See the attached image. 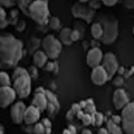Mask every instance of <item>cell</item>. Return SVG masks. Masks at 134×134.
<instances>
[{"instance_id":"obj_1","label":"cell","mask_w":134,"mask_h":134,"mask_svg":"<svg viewBox=\"0 0 134 134\" xmlns=\"http://www.w3.org/2000/svg\"><path fill=\"white\" fill-rule=\"evenodd\" d=\"M23 43L11 35L1 36L0 57L2 66H16L23 56Z\"/></svg>"},{"instance_id":"obj_2","label":"cell","mask_w":134,"mask_h":134,"mask_svg":"<svg viewBox=\"0 0 134 134\" xmlns=\"http://www.w3.org/2000/svg\"><path fill=\"white\" fill-rule=\"evenodd\" d=\"M29 16L38 24H45L49 17V8L46 0H35L29 6Z\"/></svg>"},{"instance_id":"obj_3","label":"cell","mask_w":134,"mask_h":134,"mask_svg":"<svg viewBox=\"0 0 134 134\" xmlns=\"http://www.w3.org/2000/svg\"><path fill=\"white\" fill-rule=\"evenodd\" d=\"M100 25L104 29V35L102 37V41L104 44H112L116 39L119 34V25L114 18L111 17H104L100 20Z\"/></svg>"},{"instance_id":"obj_4","label":"cell","mask_w":134,"mask_h":134,"mask_svg":"<svg viewBox=\"0 0 134 134\" xmlns=\"http://www.w3.org/2000/svg\"><path fill=\"white\" fill-rule=\"evenodd\" d=\"M43 50L47 54L48 58L50 59H56L59 56V54L63 49V44L60 40H58L55 36L48 35L43 39Z\"/></svg>"},{"instance_id":"obj_5","label":"cell","mask_w":134,"mask_h":134,"mask_svg":"<svg viewBox=\"0 0 134 134\" xmlns=\"http://www.w3.org/2000/svg\"><path fill=\"white\" fill-rule=\"evenodd\" d=\"M121 125L124 134H134V102H130L122 110Z\"/></svg>"},{"instance_id":"obj_6","label":"cell","mask_w":134,"mask_h":134,"mask_svg":"<svg viewBox=\"0 0 134 134\" xmlns=\"http://www.w3.org/2000/svg\"><path fill=\"white\" fill-rule=\"evenodd\" d=\"M14 90L17 96L20 98H26L31 92V76L29 74L23 75L14 81Z\"/></svg>"},{"instance_id":"obj_7","label":"cell","mask_w":134,"mask_h":134,"mask_svg":"<svg viewBox=\"0 0 134 134\" xmlns=\"http://www.w3.org/2000/svg\"><path fill=\"white\" fill-rule=\"evenodd\" d=\"M102 66L105 68V70L108 74V77H112L116 74V72L119 70V62L117 58L113 53H106L103 57Z\"/></svg>"},{"instance_id":"obj_8","label":"cell","mask_w":134,"mask_h":134,"mask_svg":"<svg viewBox=\"0 0 134 134\" xmlns=\"http://www.w3.org/2000/svg\"><path fill=\"white\" fill-rule=\"evenodd\" d=\"M17 93L14 90V87L6 86L0 88V106L2 108H6L10 105L11 103H14L16 99Z\"/></svg>"},{"instance_id":"obj_9","label":"cell","mask_w":134,"mask_h":134,"mask_svg":"<svg viewBox=\"0 0 134 134\" xmlns=\"http://www.w3.org/2000/svg\"><path fill=\"white\" fill-rule=\"evenodd\" d=\"M72 11H73V16L74 17H78V18H82L86 21H91L92 18L94 16V10L92 9L91 7H87L83 3H76L73 8H72Z\"/></svg>"},{"instance_id":"obj_10","label":"cell","mask_w":134,"mask_h":134,"mask_svg":"<svg viewBox=\"0 0 134 134\" xmlns=\"http://www.w3.org/2000/svg\"><path fill=\"white\" fill-rule=\"evenodd\" d=\"M108 74L105 70V68L99 65V66H96L92 69V73H91V79L95 85L100 86V85H104L107 81H108Z\"/></svg>"},{"instance_id":"obj_11","label":"cell","mask_w":134,"mask_h":134,"mask_svg":"<svg viewBox=\"0 0 134 134\" xmlns=\"http://www.w3.org/2000/svg\"><path fill=\"white\" fill-rule=\"evenodd\" d=\"M27 106L25 105L23 102H17L11 106L10 110V117L12 120V122L16 124H20L24 122V117H25V112H26Z\"/></svg>"},{"instance_id":"obj_12","label":"cell","mask_w":134,"mask_h":134,"mask_svg":"<svg viewBox=\"0 0 134 134\" xmlns=\"http://www.w3.org/2000/svg\"><path fill=\"white\" fill-rule=\"evenodd\" d=\"M103 52L100 50L98 47H94L92 48L86 56V64L88 65L92 68H94L96 66H99L103 62Z\"/></svg>"},{"instance_id":"obj_13","label":"cell","mask_w":134,"mask_h":134,"mask_svg":"<svg viewBox=\"0 0 134 134\" xmlns=\"http://www.w3.org/2000/svg\"><path fill=\"white\" fill-rule=\"evenodd\" d=\"M113 104L116 110H123V108L130 103V98L127 96V93L122 88H119L113 94Z\"/></svg>"},{"instance_id":"obj_14","label":"cell","mask_w":134,"mask_h":134,"mask_svg":"<svg viewBox=\"0 0 134 134\" xmlns=\"http://www.w3.org/2000/svg\"><path fill=\"white\" fill-rule=\"evenodd\" d=\"M40 110H38L36 106L30 105L26 108V112H25V117H24V122L27 125H31L35 124L39 121L40 119Z\"/></svg>"},{"instance_id":"obj_15","label":"cell","mask_w":134,"mask_h":134,"mask_svg":"<svg viewBox=\"0 0 134 134\" xmlns=\"http://www.w3.org/2000/svg\"><path fill=\"white\" fill-rule=\"evenodd\" d=\"M32 105L36 106L41 112L45 111L46 108H48V98L47 95H46V92H40V93L38 92V93L35 94L32 98Z\"/></svg>"},{"instance_id":"obj_16","label":"cell","mask_w":134,"mask_h":134,"mask_svg":"<svg viewBox=\"0 0 134 134\" xmlns=\"http://www.w3.org/2000/svg\"><path fill=\"white\" fill-rule=\"evenodd\" d=\"M34 132L35 134H50L52 133V123L47 119L41 120L40 123L36 124Z\"/></svg>"},{"instance_id":"obj_17","label":"cell","mask_w":134,"mask_h":134,"mask_svg":"<svg viewBox=\"0 0 134 134\" xmlns=\"http://www.w3.org/2000/svg\"><path fill=\"white\" fill-rule=\"evenodd\" d=\"M47 60H48V56L44 50H37L34 54V64L37 67H44L47 64Z\"/></svg>"},{"instance_id":"obj_18","label":"cell","mask_w":134,"mask_h":134,"mask_svg":"<svg viewBox=\"0 0 134 134\" xmlns=\"http://www.w3.org/2000/svg\"><path fill=\"white\" fill-rule=\"evenodd\" d=\"M59 40L64 45H72L74 41L72 39V29L70 28H63L59 32Z\"/></svg>"},{"instance_id":"obj_19","label":"cell","mask_w":134,"mask_h":134,"mask_svg":"<svg viewBox=\"0 0 134 134\" xmlns=\"http://www.w3.org/2000/svg\"><path fill=\"white\" fill-rule=\"evenodd\" d=\"M91 34L94 39H102L104 35V29L100 23H94L91 26Z\"/></svg>"},{"instance_id":"obj_20","label":"cell","mask_w":134,"mask_h":134,"mask_svg":"<svg viewBox=\"0 0 134 134\" xmlns=\"http://www.w3.org/2000/svg\"><path fill=\"white\" fill-rule=\"evenodd\" d=\"M106 129L108 131V134H123V130L122 126H120V124L114 123L112 120L107 121L106 123Z\"/></svg>"},{"instance_id":"obj_21","label":"cell","mask_w":134,"mask_h":134,"mask_svg":"<svg viewBox=\"0 0 134 134\" xmlns=\"http://www.w3.org/2000/svg\"><path fill=\"white\" fill-rule=\"evenodd\" d=\"M46 95H47V98H48V110L54 111V110H56V108H59L58 100L56 98V96L54 95L52 92L46 91Z\"/></svg>"},{"instance_id":"obj_22","label":"cell","mask_w":134,"mask_h":134,"mask_svg":"<svg viewBox=\"0 0 134 134\" xmlns=\"http://www.w3.org/2000/svg\"><path fill=\"white\" fill-rule=\"evenodd\" d=\"M104 122V115L99 112H95L92 114V125L94 126H100Z\"/></svg>"},{"instance_id":"obj_23","label":"cell","mask_w":134,"mask_h":134,"mask_svg":"<svg viewBox=\"0 0 134 134\" xmlns=\"http://www.w3.org/2000/svg\"><path fill=\"white\" fill-rule=\"evenodd\" d=\"M0 84H1V87L10 86V77L7 73L5 72L0 73Z\"/></svg>"},{"instance_id":"obj_24","label":"cell","mask_w":134,"mask_h":134,"mask_svg":"<svg viewBox=\"0 0 134 134\" xmlns=\"http://www.w3.org/2000/svg\"><path fill=\"white\" fill-rule=\"evenodd\" d=\"M31 3V0H18V5H19V8L21 9L25 14L29 15V6H30Z\"/></svg>"},{"instance_id":"obj_25","label":"cell","mask_w":134,"mask_h":134,"mask_svg":"<svg viewBox=\"0 0 134 134\" xmlns=\"http://www.w3.org/2000/svg\"><path fill=\"white\" fill-rule=\"evenodd\" d=\"M84 110L86 111V113H88V114H94L96 112V108H95V104L92 99H87L86 100V106Z\"/></svg>"},{"instance_id":"obj_26","label":"cell","mask_w":134,"mask_h":134,"mask_svg":"<svg viewBox=\"0 0 134 134\" xmlns=\"http://www.w3.org/2000/svg\"><path fill=\"white\" fill-rule=\"evenodd\" d=\"M26 74H29L27 69L23 68V67H17V68L15 69V72H14V75H12V79L15 81L16 78L23 76V75H26Z\"/></svg>"},{"instance_id":"obj_27","label":"cell","mask_w":134,"mask_h":134,"mask_svg":"<svg viewBox=\"0 0 134 134\" xmlns=\"http://www.w3.org/2000/svg\"><path fill=\"white\" fill-rule=\"evenodd\" d=\"M49 27L53 28V29H58L60 27V20L59 18H57V17H53V18H50L49 20Z\"/></svg>"},{"instance_id":"obj_28","label":"cell","mask_w":134,"mask_h":134,"mask_svg":"<svg viewBox=\"0 0 134 134\" xmlns=\"http://www.w3.org/2000/svg\"><path fill=\"white\" fill-rule=\"evenodd\" d=\"M81 121H82L83 125H85V126L92 124V114H88V113H84L83 116L81 117Z\"/></svg>"},{"instance_id":"obj_29","label":"cell","mask_w":134,"mask_h":134,"mask_svg":"<svg viewBox=\"0 0 134 134\" xmlns=\"http://www.w3.org/2000/svg\"><path fill=\"white\" fill-rule=\"evenodd\" d=\"M79 38H81V34H79V31L77 30V29L72 30V39H73V41H76Z\"/></svg>"},{"instance_id":"obj_30","label":"cell","mask_w":134,"mask_h":134,"mask_svg":"<svg viewBox=\"0 0 134 134\" xmlns=\"http://www.w3.org/2000/svg\"><path fill=\"white\" fill-rule=\"evenodd\" d=\"M16 0H1V5L6 7H11Z\"/></svg>"},{"instance_id":"obj_31","label":"cell","mask_w":134,"mask_h":134,"mask_svg":"<svg viewBox=\"0 0 134 134\" xmlns=\"http://www.w3.org/2000/svg\"><path fill=\"white\" fill-rule=\"evenodd\" d=\"M102 2H103L105 6L111 7V6H114V5H115V3L117 2V0H102Z\"/></svg>"},{"instance_id":"obj_32","label":"cell","mask_w":134,"mask_h":134,"mask_svg":"<svg viewBox=\"0 0 134 134\" xmlns=\"http://www.w3.org/2000/svg\"><path fill=\"white\" fill-rule=\"evenodd\" d=\"M111 120L113 121L114 123H116V124H121V116H117V115H113L112 117H111Z\"/></svg>"},{"instance_id":"obj_33","label":"cell","mask_w":134,"mask_h":134,"mask_svg":"<svg viewBox=\"0 0 134 134\" xmlns=\"http://www.w3.org/2000/svg\"><path fill=\"white\" fill-rule=\"evenodd\" d=\"M0 19H1V21H5L6 20V11L3 8L0 9Z\"/></svg>"},{"instance_id":"obj_34","label":"cell","mask_w":134,"mask_h":134,"mask_svg":"<svg viewBox=\"0 0 134 134\" xmlns=\"http://www.w3.org/2000/svg\"><path fill=\"white\" fill-rule=\"evenodd\" d=\"M97 134H108L107 129H104V127H99L97 130Z\"/></svg>"},{"instance_id":"obj_35","label":"cell","mask_w":134,"mask_h":134,"mask_svg":"<svg viewBox=\"0 0 134 134\" xmlns=\"http://www.w3.org/2000/svg\"><path fill=\"white\" fill-rule=\"evenodd\" d=\"M68 130L72 132V134H76V127H74V126H72V125H69Z\"/></svg>"},{"instance_id":"obj_36","label":"cell","mask_w":134,"mask_h":134,"mask_svg":"<svg viewBox=\"0 0 134 134\" xmlns=\"http://www.w3.org/2000/svg\"><path fill=\"white\" fill-rule=\"evenodd\" d=\"M53 67H54V64H52V63H48V64H47V68H46V69H47V70H52Z\"/></svg>"},{"instance_id":"obj_37","label":"cell","mask_w":134,"mask_h":134,"mask_svg":"<svg viewBox=\"0 0 134 134\" xmlns=\"http://www.w3.org/2000/svg\"><path fill=\"white\" fill-rule=\"evenodd\" d=\"M81 134H93V133H92L91 130H83Z\"/></svg>"},{"instance_id":"obj_38","label":"cell","mask_w":134,"mask_h":134,"mask_svg":"<svg viewBox=\"0 0 134 134\" xmlns=\"http://www.w3.org/2000/svg\"><path fill=\"white\" fill-rule=\"evenodd\" d=\"M63 134H72V132H70L68 130V127H67V129H65L64 131H63Z\"/></svg>"},{"instance_id":"obj_39","label":"cell","mask_w":134,"mask_h":134,"mask_svg":"<svg viewBox=\"0 0 134 134\" xmlns=\"http://www.w3.org/2000/svg\"><path fill=\"white\" fill-rule=\"evenodd\" d=\"M0 134H3V126L0 127Z\"/></svg>"},{"instance_id":"obj_40","label":"cell","mask_w":134,"mask_h":134,"mask_svg":"<svg viewBox=\"0 0 134 134\" xmlns=\"http://www.w3.org/2000/svg\"><path fill=\"white\" fill-rule=\"evenodd\" d=\"M87 1H88V0H79V2H82V3H85Z\"/></svg>"},{"instance_id":"obj_41","label":"cell","mask_w":134,"mask_h":134,"mask_svg":"<svg viewBox=\"0 0 134 134\" xmlns=\"http://www.w3.org/2000/svg\"><path fill=\"white\" fill-rule=\"evenodd\" d=\"M133 35H134V27H133Z\"/></svg>"}]
</instances>
